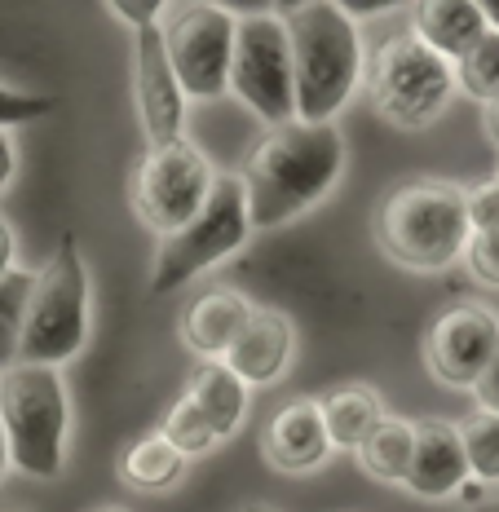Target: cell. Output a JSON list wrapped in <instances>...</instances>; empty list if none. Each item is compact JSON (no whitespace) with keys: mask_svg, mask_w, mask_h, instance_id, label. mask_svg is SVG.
I'll list each match as a JSON object with an SVG mask.
<instances>
[{"mask_svg":"<svg viewBox=\"0 0 499 512\" xmlns=\"http://www.w3.org/2000/svg\"><path fill=\"white\" fill-rule=\"evenodd\" d=\"M345 173V137L336 124H283L265 128L243 155L239 186L252 234L292 226L336 190Z\"/></svg>","mask_w":499,"mask_h":512,"instance_id":"cell-1","label":"cell"},{"mask_svg":"<svg viewBox=\"0 0 499 512\" xmlns=\"http://www.w3.org/2000/svg\"><path fill=\"white\" fill-rule=\"evenodd\" d=\"M274 14L292 49L296 124H336V115L363 84V31L341 14L336 0H292Z\"/></svg>","mask_w":499,"mask_h":512,"instance_id":"cell-2","label":"cell"},{"mask_svg":"<svg viewBox=\"0 0 499 512\" xmlns=\"http://www.w3.org/2000/svg\"><path fill=\"white\" fill-rule=\"evenodd\" d=\"M371 234L385 261L407 274H442L464 256L469 212L464 186L442 177H411L385 190L371 217Z\"/></svg>","mask_w":499,"mask_h":512,"instance_id":"cell-3","label":"cell"},{"mask_svg":"<svg viewBox=\"0 0 499 512\" xmlns=\"http://www.w3.org/2000/svg\"><path fill=\"white\" fill-rule=\"evenodd\" d=\"M0 429L9 446V468L36 482H53L67 464L71 393L58 367H9L0 376Z\"/></svg>","mask_w":499,"mask_h":512,"instance_id":"cell-4","label":"cell"},{"mask_svg":"<svg viewBox=\"0 0 499 512\" xmlns=\"http://www.w3.org/2000/svg\"><path fill=\"white\" fill-rule=\"evenodd\" d=\"M89 270H84L80 243L71 230L58 234V248L36 270L23 314V340H18V362L27 367H62L84 349L89 340Z\"/></svg>","mask_w":499,"mask_h":512,"instance_id":"cell-5","label":"cell"},{"mask_svg":"<svg viewBox=\"0 0 499 512\" xmlns=\"http://www.w3.org/2000/svg\"><path fill=\"white\" fill-rule=\"evenodd\" d=\"M363 89L371 98V111L389 128L420 133L438 124L455 98L451 62H442L433 49H424L411 31L380 40L376 53L363 67Z\"/></svg>","mask_w":499,"mask_h":512,"instance_id":"cell-6","label":"cell"},{"mask_svg":"<svg viewBox=\"0 0 499 512\" xmlns=\"http://www.w3.org/2000/svg\"><path fill=\"white\" fill-rule=\"evenodd\" d=\"M248 239H252V221H248V204H243L239 177L217 173L204 208H199L177 234L159 239L146 292L151 296L182 292L186 283H195L199 274L212 270V265L230 261L235 252L248 248Z\"/></svg>","mask_w":499,"mask_h":512,"instance_id":"cell-7","label":"cell"},{"mask_svg":"<svg viewBox=\"0 0 499 512\" xmlns=\"http://www.w3.org/2000/svg\"><path fill=\"white\" fill-rule=\"evenodd\" d=\"M235 9L186 0L164 5L159 14V45L177 76L182 98L212 102L230 89V53H235Z\"/></svg>","mask_w":499,"mask_h":512,"instance_id":"cell-8","label":"cell"},{"mask_svg":"<svg viewBox=\"0 0 499 512\" xmlns=\"http://www.w3.org/2000/svg\"><path fill=\"white\" fill-rule=\"evenodd\" d=\"M217 168L190 137H177L168 146H146L129 177V204L133 217L151 234L168 239L204 208Z\"/></svg>","mask_w":499,"mask_h":512,"instance_id":"cell-9","label":"cell"},{"mask_svg":"<svg viewBox=\"0 0 499 512\" xmlns=\"http://www.w3.org/2000/svg\"><path fill=\"white\" fill-rule=\"evenodd\" d=\"M235 53H230V89L265 128L296 120L292 102V49L274 9L235 14Z\"/></svg>","mask_w":499,"mask_h":512,"instance_id":"cell-10","label":"cell"},{"mask_svg":"<svg viewBox=\"0 0 499 512\" xmlns=\"http://www.w3.org/2000/svg\"><path fill=\"white\" fill-rule=\"evenodd\" d=\"M499 349V314L486 305H451L424 332V367L447 389H469L482 380Z\"/></svg>","mask_w":499,"mask_h":512,"instance_id":"cell-11","label":"cell"},{"mask_svg":"<svg viewBox=\"0 0 499 512\" xmlns=\"http://www.w3.org/2000/svg\"><path fill=\"white\" fill-rule=\"evenodd\" d=\"M133 102L146 146H168L186 137V98L159 45V23L133 31Z\"/></svg>","mask_w":499,"mask_h":512,"instance_id":"cell-12","label":"cell"},{"mask_svg":"<svg viewBox=\"0 0 499 512\" xmlns=\"http://www.w3.org/2000/svg\"><path fill=\"white\" fill-rule=\"evenodd\" d=\"M292 354H296V327L283 309H265L257 305L252 318L243 323L239 340L226 349L221 367L235 376L243 389H265L292 367Z\"/></svg>","mask_w":499,"mask_h":512,"instance_id":"cell-13","label":"cell"},{"mask_svg":"<svg viewBox=\"0 0 499 512\" xmlns=\"http://www.w3.org/2000/svg\"><path fill=\"white\" fill-rule=\"evenodd\" d=\"M261 455L274 473H314L332 460V442L323 429V411L318 398H292L270 415L261 429Z\"/></svg>","mask_w":499,"mask_h":512,"instance_id":"cell-14","label":"cell"},{"mask_svg":"<svg viewBox=\"0 0 499 512\" xmlns=\"http://www.w3.org/2000/svg\"><path fill=\"white\" fill-rule=\"evenodd\" d=\"M464 482H469V464H464V446L455 424L438 420V415L416 420V446H411L402 490H411L416 499H429V504H442V499L460 495Z\"/></svg>","mask_w":499,"mask_h":512,"instance_id":"cell-15","label":"cell"},{"mask_svg":"<svg viewBox=\"0 0 499 512\" xmlns=\"http://www.w3.org/2000/svg\"><path fill=\"white\" fill-rule=\"evenodd\" d=\"M252 309L257 305L243 292H235V287H212V292L195 296V301L186 305L182 323H177V336H182V345L199 362H221L226 349L239 340L243 323L252 318Z\"/></svg>","mask_w":499,"mask_h":512,"instance_id":"cell-16","label":"cell"},{"mask_svg":"<svg viewBox=\"0 0 499 512\" xmlns=\"http://www.w3.org/2000/svg\"><path fill=\"white\" fill-rule=\"evenodd\" d=\"M491 31L482 0H420L411 5V36L442 62H460Z\"/></svg>","mask_w":499,"mask_h":512,"instance_id":"cell-17","label":"cell"},{"mask_svg":"<svg viewBox=\"0 0 499 512\" xmlns=\"http://www.w3.org/2000/svg\"><path fill=\"white\" fill-rule=\"evenodd\" d=\"M182 398L204 415V424L217 442H230L243 429V420H248V389L221 362H199L190 384L182 389Z\"/></svg>","mask_w":499,"mask_h":512,"instance_id":"cell-18","label":"cell"},{"mask_svg":"<svg viewBox=\"0 0 499 512\" xmlns=\"http://www.w3.org/2000/svg\"><path fill=\"white\" fill-rule=\"evenodd\" d=\"M318 411H323V429L332 451H358L363 437L385 420V398L371 384H341L327 398H318Z\"/></svg>","mask_w":499,"mask_h":512,"instance_id":"cell-19","label":"cell"},{"mask_svg":"<svg viewBox=\"0 0 499 512\" xmlns=\"http://www.w3.org/2000/svg\"><path fill=\"white\" fill-rule=\"evenodd\" d=\"M411 446H416V420H407V415H385V420L363 437V446H358L354 455H358V468H363L371 482L402 486L407 464H411Z\"/></svg>","mask_w":499,"mask_h":512,"instance_id":"cell-20","label":"cell"},{"mask_svg":"<svg viewBox=\"0 0 499 512\" xmlns=\"http://www.w3.org/2000/svg\"><path fill=\"white\" fill-rule=\"evenodd\" d=\"M115 473H120L124 486L146 490V495H159V490H173L177 482H182L186 460L159 433H142V437H133V442L120 451Z\"/></svg>","mask_w":499,"mask_h":512,"instance_id":"cell-21","label":"cell"},{"mask_svg":"<svg viewBox=\"0 0 499 512\" xmlns=\"http://www.w3.org/2000/svg\"><path fill=\"white\" fill-rule=\"evenodd\" d=\"M460 446H464V464H469V477L482 482L486 490L499 486V415L491 411H469L460 424Z\"/></svg>","mask_w":499,"mask_h":512,"instance_id":"cell-22","label":"cell"},{"mask_svg":"<svg viewBox=\"0 0 499 512\" xmlns=\"http://www.w3.org/2000/svg\"><path fill=\"white\" fill-rule=\"evenodd\" d=\"M451 76H455V93L473 98L477 106H491L499 98V31L495 27L460 62H451Z\"/></svg>","mask_w":499,"mask_h":512,"instance_id":"cell-23","label":"cell"},{"mask_svg":"<svg viewBox=\"0 0 499 512\" xmlns=\"http://www.w3.org/2000/svg\"><path fill=\"white\" fill-rule=\"evenodd\" d=\"M31 283H36V270H14L0 279V376L9 367H18V340H23Z\"/></svg>","mask_w":499,"mask_h":512,"instance_id":"cell-24","label":"cell"},{"mask_svg":"<svg viewBox=\"0 0 499 512\" xmlns=\"http://www.w3.org/2000/svg\"><path fill=\"white\" fill-rule=\"evenodd\" d=\"M159 437H164L168 446H173L182 460H195V455H208L212 446H221L217 437H212V429L204 424V415H199L195 407H190L186 398H177L173 407H168V415L159 420Z\"/></svg>","mask_w":499,"mask_h":512,"instance_id":"cell-25","label":"cell"},{"mask_svg":"<svg viewBox=\"0 0 499 512\" xmlns=\"http://www.w3.org/2000/svg\"><path fill=\"white\" fill-rule=\"evenodd\" d=\"M49 111H58V98L53 93H27L14 89V84H0V128H18L31 120H45Z\"/></svg>","mask_w":499,"mask_h":512,"instance_id":"cell-26","label":"cell"},{"mask_svg":"<svg viewBox=\"0 0 499 512\" xmlns=\"http://www.w3.org/2000/svg\"><path fill=\"white\" fill-rule=\"evenodd\" d=\"M464 212H469V234L499 230V173L464 190Z\"/></svg>","mask_w":499,"mask_h":512,"instance_id":"cell-27","label":"cell"},{"mask_svg":"<svg viewBox=\"0 0 499 512\" xmlns=\"http://www.w3.org/2000/svg\"><path fill=\"white\" fill-rule=\"evenodd\" d=\"M464 265L482 287H495L499 292V230L491 234H469L464 243Z\"/></svg>","mask_w":499,"mask_h":512,"instance_id":"cell-28","label":"cell"},{"mask_svg":"<svg viewBox=\"0 0 499 512\" xmlns=\"http://www.w3.org/2000/svg\"><path fill=\"white\" fill-rule=\"evenodd\" d=\"M111 9L115 18H124L133 31H142V27H155L159 23V14H164V5L159 0H111Z\"/></svg>","mask_w":499,"mask_h":512,"instance_id":"cell-29","label":"cell"},{"mask_svg":"<svg viewBox=\"0 0 499 512\" xmlns=\"http://www.w3.org/2000/svg\"><path fill=\"white\" fill-rule=\"evenodd\" d=\"M473 398H477V411H491V415H499V349H495L491 367L482 371V380L473 384Z\"/></svg>","mask_w":499,"mask_h":512,"instance_id":"cell-30","label":"cell"},{"mask_svg":"<svg viewBox=\"0 0 499 512\" xmlns=\"http://www.w3.org/2000/svg\"><path fill=\"white\" fill-rule=\"evenodd\" d=\"M336 5H341V14L349 18V23H367V18H389L394 14V0H336Z\"/></svg>","mask_w":499,"mask_h":512,"instance_id":"cell-31","label":"cell"},{"mask_svg":"<svg viewBox=\"0 0 499 512\" xmlns=\"http://www.w3.org/2000/svg\"><path fill=\"white\" fill-rule=\"evenodd\" d=\"M14 173H18V146H14V133H5V128H0V195L9 190Z\"/></svg>","mask_w":499,"mask_h":512,"instance_id":"cell-32","label":"cell"},{"mask_svg":"<svg viewBox=\"0 0 499 512\" xmlns=\"http://www.w3.org/2000/svg\"><path fill=\"white\" fill-rule=\"evenodd\" d=\"M14 270H18V234L5 217H0V279L14 274Z\"/></svg>","mask_w":499,"mask_h":512,"instance_id":"cell-33","label":"cell"},{"mask_svg":"<svg viewBox=\"0 0 499 512\" xmlns=\"http://www.w3.org/2000/svg\"><path fill=\"white\" fill-rule=\"evenodd\" d=\"M455 499H460L464 508H482V504H486V486H482V482H473V477H469V482L460 486V495H455Z\"/></svg>","mask_w":499,"mask_h":512,"instance_id":"cell-34","label":"cell"},{"mask_svg":"<svg viewBox=\"0 0 499 512\" xmlns=\"http://www.w3.org/2000/svg\"><path fill=\"white\" fill-rule=\"evenodd\" d=\"M482 124H486V137H491V146L499 151V98L491 106H482Z\"/></svg>","mask_w":499,"mask_h":512,"instance_id":"cell-35","label":"cell"},{"mask_svg":"<svg viewBox=\"0 0 499 512\" xmlns=\"http://www.w3.org/2000/svg\"><path fill=\"white\" fill-rule=\"evenodd\" d=\"M9 477V446H5V429H0V482Z\"/></svg>","mask_w":499,"mask_h":512,"instance_id":"cell-36","label":"cell"},{"mask_svg":"<svg viewBox=\"0 0 499 512\" xmlns=\"http://www.w3.org/2000/svg\"><path fill=\"white\" fill-rule=\"evenodd\" d=\"M235 512H274V508L270 504H239Z\"/></svg>","mask_w":499,"mask_h":512,"instance_id":"cell-37","label":"cell"},{"mask_svg":"<svg viewBox=\"0 0 499 512\" xmlns=\"http://www.w3.org/2000/svg\"><path fill=\"white\" fill-rule=\"evenodd\" d=\"M473 512H499V504H482V508H473Z\"/></svg>","mask_w":499,"mask_h":512,"instance_id":"cell-38","label":"cell"},{"mask_svg":"<svg viewBox=\"0 0 499 512\" xmlns=\"http://www.w3.org/2000/svg\"><path fill=\"white\" fill-rule=\"evenodd\" d=\"M98 512H124V508H98Z\"/></svg>","mask_w":499,"mask_h":512,"instance_id":"cell-39","label":"cell"}]
</instances>
